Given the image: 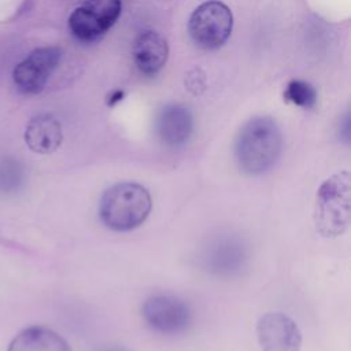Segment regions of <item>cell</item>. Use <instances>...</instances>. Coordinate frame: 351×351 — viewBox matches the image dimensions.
<instances>
[{
	"label": "cell",
	"instance_id": "1",
	"mask_svg": "<svg viewBox=\"0 0 351 351\" xmlns=\"http://www.w3.org/2000/svg\"><path fill=\"white\" fill-rule=\"evenodd\" d=\"M282 137L278 125L269 117H255L240 129L234 143L239 169L247 176L269 171L280 158Z\"/></svg>",
	"mask_w": 351,
	"mask_h": 351
},
{
	"label": "cell",
	"instance_id": "2",
	"mask_svg": "<svg viewBox=\"0 0 351 351\" xmlns=\"http://www.w3.org/2000/svg\"><path fill=\"white\" fill-rule=\"evenodd\" d=\"M151 208L148 189L141 184L123 181L104 191L99 202V217L106 228L129 232L145 222Z\"/></svg>",
	"mask_w": 351,
	"mask_h": 351
},
{
	"label": "cell",
	"instance_id": "3",
	"mask_svg": "<svg viewBox=\"0 0 351 351\" xmlns=\"http://www.w3.org/2000/svg\"><path fill=\"white\" fill-rule=\"evenodd\" d=\"M350 219V173L340 171L326 178L317 191L314 207L315 229L324 237H337L348 229Z\"/></svg>",
	"mask_w": 351,
	"mask_h": 351
},
{
	"label": "cell",
	"instance_id": "4",
	"mask_svg": "<svg viewBox=\"0 0 351 351\" xmlns=\"http://www.w3.org/2000/svg\"><path fill=\"white\" fill-rule=\"evenodd\" d=\"M197 259L207 273L229 278L239 276L245 269L250 252L248 245L239 234L221 232L207 240Z\"/></svg>",
	"mask_w": 351,
	"mask_h": 351
},
{
	"label": "cell",
	"instance_id": "5",
	"mask_svg": "<svg viewBox=\"0 0 351 351\" xmlns=\"http://www.w3.org/2000/svg\"><path fill=\"white\" fill-rule=\"evenodd\" d=\"M233 27V15L226 4L218 0L202 3L191 15L188 32L193 43L204 49L222 47Z\"/></svg>",
	"mask_w": 351,
	"mask_h": 351
},
{
	"label": "cell",
	"instance_id": "6",
	"mask_svg": "<svg viewBox=\"0 0 351 351\" xmlns=\"http://www.w3.org/2000/svg\"><path fill=\"white\" fill-rule=\"evenodd\" d=\"M121 11V0H88L71 12L70 32L80 41H97L118 21Z\"/></svg>",
	"mask_w": 351,
	"mask_h": 351
},
{
	"label": "cell",
	"instance_id": "7",
	"mask_svg": "<svg viewBox=\"0 0 351 351\" xmlns=\"http://www.w3.org/2000/svg\"><path fill=\"white\" fill-rule=\"evenodd\" d=\"M141 315L148 328L162 335L184 333L192 322L189 306L182 299L166 293L147 298L141 306Z\"/></svg>",
	"mask_w": 351,
	"mask_h": 351
},
{
	"label": "cell",
	"instance_id": "8",
	"mask_svg": "<svg viewBox=\"0 0 351 351\" xmlns=\"http://www.w3.org/2000/svg\"><path fill=\"white\" fill-rule=\"evenodd\" d=\"M62 52L58 47H41L32 51L12 73L16 89L25 95H36L44 89L58 67Z\"/></svg>",
	"mask_w": 351,
	"mask_h": 351
},
{
	"label": "cell",
	"instance_id": "9",
	"mask_svg": "<svg viewBox=\"0 0 351 351\" xmlns=\"http://www.w3.org/2000/svg\"><path fill=\"white\" fill-rule=\"evenodd\" d=\"M262 351H300L302 332L298 324L284 313L263 314L256 325Z\"/></svg>",
	"mask_w": 351,
	"mask_h": 351
},
{
	"label": "cell",
	"instance_id": "10",
	"mask_svg": "<svg viewBox=\"0 0 351 351\" xmlns=\"http://www.w3.org/2000/svg\"><path fill=\"white\" fill-rule=\"evenodd\" d=\"M155 130L163 144L173 148L181 147L193 130L192 112L182 104H167L156 115Z\"/></svg>",
	"mask_w": 351,
	"mask_h": 351
},
{
	"label": "cell",
	"instance_id": "11",
	"mask_svg": "<svg viewBox=\"0 0 351 351\" xmlns=\"http://www.w3.org/2000/svg\"><path fill=\"white\" fill-rule=\"evenodd\" d=\"M63 140L60 122L51 114L33 117L25 129V143L36 154L55 152Z\"/></svg>",
	"mask_w": 351,
	"mask_h": 351
},
{
	"label": "cell",
	"instance_id": "12",
	"mask_svg": "<svg viewBox=\"0 0 351 351\" xmlns=\"http://www.w3.org/2000/svg\"><path fill=\"white\" fill-rule=\"evenodd\" d=\"M169 55V47L165 37L159 33L148 30L141 33L134 41L133 47V59L137 69L147 74L152 75L158 73L166 63Z\"/></svg>",
	"mask_w": 351,
	"mask_h": 351
},
{
	"label": "cell",
	"instance_id": "13",
	"mask_svg": "<svg viewBox=\"0 0 351 351\" xmlns=\"http://www.w3.org/2000/svg\"><path fill=\"white\" fill-rule=\"evenodd\" d=\"M7 351H71V347L55 330L36 325L15 335Z\"/></svg>",
	"mask_w": 351,
	"mask_h": 351
},
{
	"label": "cell",
	"instance_id": "14",
	"mask_svg": "<svg viewBox=\"0 0 351 351\" xmlns=\"http://www.w3.org/2000/svg\"><path fill=\"white\" fill-rule=\"evenodd\" d=\"M26 169L15 158L0 159V196H12L26 184Z\"/></svg>",
	"mask_w": 351,
	"mask_h": 351
},
{
	"label": "cell",
	"instance_id": "15",
	"mask_svg": "<svg viewBox=\"0 0 351 351\" xmlns=\"http://www.w3.org/2000/svg\"><path fill=\"white\" fill-rule=\"evenodd\" d=\"M285 101L302 108H313L317 103V92L308 82L303 80H292L284 90Z\"/></svg>",
	"mask_w": 351,
	"mask_h": 351
},
{
	"label": "cell",
	"instance_id": "16",
	"mask_svg": "<svg viewBox=\"0 0 351 351\" xmlns=\"http://www.w3.org/2000/svg\"><path fill=\"white\" fill-rule=\"evenodd\" d=\"M185 86L193 95H200L206 89V74L202 69L195 67L186 73Z\"/></svg>",
	"mask_w": 351,
	"mask_h": 351
},
{
	"label": "cell",
	"instance_id": "17",
	"mask_svg": "<svg viewBox=\"0 0 351 351\" xmlns=\"http://www.w3.org/2000/svg\"><path fill=\"white\" fill-rule=\"evenodd\" d=\"M123 96H125V92H123L122 89H115V90H112V92L108 95V97H107V104H108V106H115L117 103H119V101L123 99Z\"/></svg>",
	"mask_w": 351,
	"mask_h": 351
},
{
	"label": "cell",
	"instance_id": "18",
	"mask_svg": "<svg viewBox=\"0 0 351 351\" xmlns=\"http://www.w3.org/2000/svg\"><path fill=\"white\" fill-rule=\"evenodd\" d=\"M101 351H128V350H122V348H106Z\"/></svg>",
	"mask_w": 351,
	"mask_h": 351
}]
</instances>
